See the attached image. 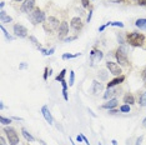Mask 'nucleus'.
Instances as JSON below:
<instances>
[{"mask_svg":"<svg viewBox=\"0 0 146 145\" xmlns=\"http://www.w3.org/2000/svg\"><path fill=\"white\" fill-rule=\"evenodd\" d=\"M126 41L132 47H142L145 43V36L141 33H130L126 35Z\"/></svg>","mask_w":146,"mask_h":145,"instance_id":"obj_1","label":"nucleus"},{"mask_svg":"<svg viewBox=\"0 0 146 145\" xmlns=\"http://www.w3.org/2000/svg\"><path fill=\"white\" fill-rule=\"evenodd\" d=\"M3 131L5 133L6 138H8V141H9L10 145H18L19 143H20V140H19V135H18V133H16V130L14 129V128H10V126L4 128Z\"/></svg>","mask_w":146,"mask_h":145,"instance_id":"obj_2","label":"nucleus"},{"mask_svg":"<svg viewBox=\"0 0 146 145\" xmlns=\"http://www.w3.org/2000/svg\"><path fill=\"white\" fill-rule=\"evenodd\" d=\"M30 20L34 25L36 24H40V23H44L46 20V15L44 11H41L39 8H35L34 10H33V13H30Z\"/></svg>","mask_w":146,"mask_h":145,"instance_id":"obj_3","label":"nucleus"},{"mask_svg":"<svg viewBox=\"0 0 146 145\" xmlns=\"http://www.w3.org/2000/svg\"><path fill=\"white\" fill-rule=\"evenodd\" d=\"M115 58L117 59L119 64L122 65V67H126L127 65V49L125 47L119 48L115 53Z\"/></svg>","mask_w":146,"mask_h":145,"instance_id":"obj_4","label":"nucleus"},{"mask_svg":"<svg viewBox=\"0 0 146 145\" xmlns=\"http://www.w3.org/2000/svg\"><path fill=\"white\" fill-rule=\"evenodd\" d=\"M59 20L54 16H49L48 19V23H44V30L46 33H51L52 30H55V29H59Z\"/></svg>","mask_w":146,"mask_h":145,"instance_id":"obj_5","label":"nucleus"},{"mask_svg":"<svg viewBox=\"0 0 146 145\" xmlns=\"http://www.w3.org/2000/svg\"><path fill=\"white\" fill-rule=\"evenodd\" d=\"M106 68H108V70H109L110 74L116 75V76H120L121 72H122L121 68L119 67V64H116V63H114V61H109L108 60V63H106Z\"/></svg>","mask_w":146,"mask_h":145,"instance_id":"obj_6","label":"nucleus"},{"mask_svg":"<svg viewBox=\"0 0 146 145\" xmlns=\"http://www.w3.org/2000/svg\"><path fill=\"white\" fill-rule=\"evenodd\" d=\"M102 58H104V54H102L101 50H91V53H90V65L94 67L95 63H99Z\"/></svg>","mask_w":146,"mask_h":145,"instance_id":"obj_7","label":"nucleus"},{"mask_svg":"<svg viewBox=\"0 0 146 145\" xmlns=\"http://www.w3.org/2000/svg\"><path fill=\"white\" fill-rule=\"evenodd\" d=\"M14 34L18 36V38H26V36H28V29L20 24H15L14 25Z\"/></svg>","mask_w":146,"mask_h":145,"instance_id":"obj_8","label":"nucleus"},{"mask_svg":"<svg viewBox=\"0 0 146 145\" xmlns=\"http://www.w3.org/2000/svg\"><path fill=\"white\" fill-rule=\"evenodd\" d=\"M69 34V24L66 21L60 23V26L58 29V36L59 39H65V36Z\"/></svg>","mask_w":146,"mask_h":145,"instance_id":"obj_9","label":"nucleus"},{"mask_svg":"<svg viewBox=\"0 0 146 145\" xmlns=\"http://www.w3.org/2000/svg\"><path fill=\"white\" fill-rule=\"evenodd\" d=\"M35 9V0H24L21 5L23 13H31Z\"/></svg>","mask_w":146,"mask_h":145,"instance_id":"obj_10","label":"nucleus"},{"mask_svg":"<svg viewBox=\"0 0 146 145\" xmlns=\"http://www.w3.org/2000/svg\"><path fill=\"white\" fill-rule=\"evenodd\" d=\"M41 114H42V116H44V119L48 121L50 125L54 124V119H52V115L50 113V110H49V108L46 106V105H44V106L41 108Z\"/></svg>","mask_w":146,"mask_h":145,"instance_id":"obj_11","label":"nucleus"},{"mask_svg":"<svg viewBox=\"0 0 146 145\" xmlns=\"http://www.w3.org/2000/svg\"><path fill=\"white\" fill-rule=\"evenodd\" d=\"M117 99H115V98H112V99H109L108 101H106L105 104H102L101 105V108L102 109H108V110H111V109H114L117 106Z\"/></svg>","mask_w":146,"mask_h":145,"instance_id":"obj_12","label":"nucleus"},{"mask_svg":"<svg viewBox=\"0 0 146 145\" xmlns=\"http://www.w3.org/2000/svg\"><path fill=\"white\" fill-rule=\"evenodd\" d=\"M102 89H104V86H102L101 83H99L98 80H94L92 81V85H91V93L94 95H98L99 93H101Z\"/></svg>","mask_w":146,"mask_h":145,"instance_id":"obj_13","label":"nucleus"},{"mask_svg":"<svg viewBox=\"0 0 146 145\" xmlns=\"http://www.w3.org/2000/svg\"><path fill=\"white\" fill-rule=\"evenodd\" d=\"M70 25L74 30H81L82 29V21H81L80 18H72Z\"/></svg>","mask_w":146,"mask_h":145,"instance_id":"obj_14","label":"nucleus"},{"mask_svg":"<svg viewBox=\"0 0 146 145\" xmlns=\"http://www.w3.org/2000/svg\"><path fill=\"white\" fill-rule=\"evenodd\" d=\"M117 94V90L114 88H108V90L104 93L102 95V98L105 99V100H109V99H112V96H115V95Z\"/></svg>","mask_w":146,"mask_h":145,"instance_id":"obj_15","label":"nucleus"},{"mask_svg":"<svg viewBox=\"0 0 146 145\" xmlns=\"http://www.w3.org/2000/svg\"><path fill=\"white\" fill-rule=\"evenodd\" d=\"M124 80H125V76H122V75H120V76L115 78L114 80H111L110 83H108V88H114V86H116V85L121 84Z\"/></svg>","mask_w":146,"mask_h":145,"instance_id":"obj_16","label":"nucleus"},{"mask_svg":"<svg viewBox=\"0 0 146 145\" xmlns=\"http://www.w3.org/2000/svg\"><path fill=\"white\" fill-rule=\"evenodd\" d=\"M11 21H13L11 16L6 15V13L1 9V11H0V23H1V24H5V23H11Z\"/></svg>","mask_w":146,"mask_h":145,"instance_id":"obj_17","label":"nucleus"},{"mask_svg":"<svg viewBox=\"0 0 146 145\" xmlns=\"http://www.w3.org/2000/svg\"><path fill=\"white\" fill-rule=\"evenodd\" d=\"M21 133H23V136L25 138L26 141H29V143H33V141H35V138L30 133H28V131H26V129H24V128L21 129Z\"/></svg>","mask_w":146,"mask_h":145,"instance_id":"obj_18","label":"nucleus"},{"mask_svg":"<svg viewBox=\"0 0 146 145\" xmlns=\"http://www.w3.org/2000/svg\"><path fill=\"white\" fill-rule=\"evenodd\" d=\"M61 85H62V96H64V100L68 101L69 100V96H68V83H66L65 80H62Z\"/></svg>","mask_w":146,"mask_h":145,"instance_id":"obj_19","label":"nucleus"},{"mask_svg":"<svg viewBox=\"0 0 146 145\" xmlns=\"http://www.w3.org/2000/svg\"><path fill=\"white\" fill-rule=\"evenodd\" d=\"M135 25L137 26L139 29L146 30V19H137V20L135 21Z\"/></svg>","mask_w":146,"mask_h":145,"instance_id":"obj_20","label":"nucleus"},{"mask_svg":"<svg viewBox=\"0 0 146 145\" xmlns=\"http://www.w3.org/2000/svg\"><path fill=\"white\" fill-rule=\"evenodd\" d=\"M124 103L129 104V105H132V104H135V99L131 94H126L124 96Z\"/></svg>","mask_w":146,"mask_h":145,"instance_id":"obj_21","label":"nucleus"},{"mask_svg":"<svg viewBox=\"0 0 146 145\" xmlns=\"http://www.w3.org/2000/svg\"><path fill=\"white\" fill-rule=\"evenodd\" d=\"M108 75H109V72L106 70H104V69L99 70V79H100V80H106V79H108Z\"/></svg>","mask_w":146,"mask_h":145,"instance_id":"obj_22","label":"nucleus"},{"mask_svg":"<svg viewBox=\"0 0 146 145\" xmlns=\"http://www.w3.org/2000/svg\"><path fill=\"white\" fill-rule=\"evenodd\" d=\"M65 75H66V69H62V70L60 71V74H59L58 76L55 78V80H56V81H60V83H61L62 80H65V79H64Z\"/></svg>","mask_w":146,"mask_h":145,"instance_id":"obj_23","label":"nucleus"},{"mask_svg":"<svg viewBox=\"0 0 146 145\" xmlns=\"http://www.w3.org/2000/svg\"><path fill=\"white\" fill-rule=\"evenodd\" d=\"M80 53H78V54H64L62 55V59L64 60H66V59H72V58H78V57H80Z\"/></svg>","mask_w":146,"mask_h":145,"instance_id":"obj_24","label":"nucleus"},{"mask_svg":"<svg viewBox=\"0 0 146 145\" xmlns=\"http://www.w3.org/2000/svg\"><path fill=\"white\" fill-rule=\"evenodd\" d=\"M1 31H3V33H4L5 38H6V39H8V40H9V41H13V39H14V38H13V36H11L10 34H9V33H8V31H6V29H5V28H4V26H3V25H1Z\"/></svg>","mask_w":146,"mask_h":145,"instance_id":"obj_25","label":"nucleus"},{"mask_svg":"<svg viewBox=\"0 0 146 145\" xmlns=\"http://www.w3.org/2000/svg\"><path fill=\"white\" fill-rule=\"evenodd\" d=\"M120 111L121 113H130V105L129 104H124L120 106Z\"/></svg>","mask_w":146,"mask_h":145,"instance_id":"obj_26","label":"nucleus"},{"mask_svg":"<svg viewBox=\"0 0 146 145\" xmlns=\"http://www.w3.org/2000/svg\"><path fill=\"white\" fill-rule=\"evenodd\" d=\"M140 105L141 106H146V91L142 93L140 96Z\"/></svg>","mask_w":146,"mask_h":145,"instance_id":"obj_27","label":"nucleus"},{"mask_svg":"<svg viewBox=\"0 0 146 145\" xmlns=\"http://www.w3.org/2000/svg\"><path fill=\"white\" fill-rule=\"evenodd\" d=\"M0 123L3 125H9L11 123V119H8V118H5V116H0Z\"/></svg>","mask_w":146,"mask_h":145,"instance_id":"obj_28","label":"nucleus"},{"mask_svg":"<svg viewBox=\"0 0 146 145\" xmlns=\"http://www.w3.org/2000/svg\"><path fill=\"white\" fill-rule=\"evenodd\" d=\"M74 80H75V72L74 71H70V80H69V86H72L74 85Z\"/></svg>","mask_w":146,"mask_h":145,"instance_id":"obj_29","label":"nucleus"},{"mask_svg":"<svg viewBox=\"0 0 146 145\" xmlns=\"http://www.w3.org/2000/svg\"><path fill=\"white\" fill-rule=\"evenodd\" d=\"M29 39H30V41H33V44H34L35 47L40 48V45H39V41L36 40V38H35V36H29Z\"/></svg>","mask_w":146,"mask_h":145,"instance_id":"obj_30","label":"nucleus"},{"mask_svg":"<svg viewBox=\"0 0 146 145\" xmlns=\"http://www.w3.org/2000/svg\"><path fill=\"white\" fill-rule=\"evenodd\" d=\"M112 26H119V28H124V24L121 21H111Z\"/></svg>","mask_w":146,"mask_h":145,"instance_id":"obj_31","label":"nucleus"},{"mask_svg":"<svg viewBox=\"0 0 146 145\" xmlns=\"http://www.w3.org/2000/svg\"><path fill=\"white\" fill-rule=\"evenodd\" d=\"M48 75H50V72H49L48 68H45V70H44V80H48Z\"/></svg>","mask_w":146,"mask_h":145,"instance_id":"obj_32","label":"nucleus"},{"mask_svg":"<svg viewBox=\"0 0 146 145\" xmlns=\"http://www.w3.org/2000/svg\"><path fill=\"white\" fill-rule=\"evenodd\" d=\"M81 3H82V6H84V8H88L89 4H90V3H89V0H81Z\"/></svg>","mask_w":146,"mask_h":145,"instance_id":"obj_33","label":"nucleus"},{"mask_svg":"<svg viewBox=\"0 0 146 145\" xmlns=\"http://www.w3.org/2000/svg\"><path fill=\"white\" fill-rule=\"evenodd\" d=\"M75 39H76V36H71V38H65V39H64V41H65V43H69V41L75 40Z\"/></svg>","mask_w":146,"mask_h":145,"instance_id":"obj_34","label":"nucleus"},{"mask_svg":"<svg viewBox=\"0 0 146 145\" xmlns=\"http://www.w3.org/2000/svg\"><path fill=\"white\" fill-rule=\"evenodd\" d=\"M26 68H28V64H26V63H21V64L19 65V69H21V70L23 69H26Z\"/></svg>","mask_w":146,"mask_h":145,"instance_id":"obj_35","label":"nucleus"},{"mask_svg":"<svg viewBox=\"0 0 146 145\" xmlns=\"http://www.w3.org/2000/svg\"><path fill=\"white\" fill-rule=\"evenodd\" d=\"M76 140H78V143H81V141H84V138H82V135H78Z\"/></svg>","mask_w":146,"mask_h":145,"instance_id":"obj_36","label":"nucleus"},{"mask_svg":"<svg viewBox=\"0 0 146 145\" xmlns=\"http://www.w3.org/2000/svg\"><path fill=\"white\" fill-rule=\"evenodd\" d=\"M144 139V136H139V139L136 140V145H141V141Z\"/></svg>","mask_w":146,"mask_h":145,"instance_id":"obj_37","label":"nucleus"},{"mask_svg":"<svg viewBox=\"0 0 146 145\" xmlns=\"http://www.w3.org/2000/svg\"><path fill=\"white\" fill-rule=\"evenodd\" d=\"M91 16H92V10L89 11V15H88V23L91 21Z\"/></svg>","mask_w":146,"mask_h":145,"instance_id":"obj_38","label":"nucleus"},{"mask_svg":"<svg viewBox=\"0 0 146 145\" xmlns=\"http://www.w3.org/2000/svg\"><path fill=\"white\" fill-rule=\"evenodd\" d=\"M0 145H6V141H5V139H4V136L0 138Z\"/></svg>","mask_w":146,"mask_h":145,"instance_id":"obj_39","label":"nucleus"},{"mask_svg":"<svg viewBox=\"0 0 146 145\" xmlns=\"http://www.w3.org/2000/svg\"><path fill=\"white\" fill-rule=\"evenodd\" d=\"M54 51H55V48H51L50 50H48V55H52L54 54Z\"/></svg>","mask_w":146,"mask_h":145,"instance_id":"obj_40","label":"nucleus"},{"mask_svg":"<svg viewBox=\"0 0 146 145\" xmlns=\"http://www.w3.org/2000/svg\"><path fill=\"white\" fill-rule=\"evenodd\" d=\"M105 28H106V24H105V25H101L100 28H99V31H104V30H105Z\"/></svg>","mask_w":146,"mask_h":145,"instance_id":"obj_41","label":"nucleus"},{"mask_svg":"<svg viewBox=\"0 0 146 145\" xmlns=\"http://www.w3.org/2000/svg\"><path fill=\"white\" fill-rule=\"evenodd\" d=\"M142 79H144V80L146 81V69L144 70V72H142Z\"/></svg>","mask_w":146,"mask_h":145,"instance_id":"obj_42","label":"nucleus"},{"mask_svg":"<svg viewBox=\"0 0 146 145\" xmlns=\"http://www.w3.org/2000/svg\"><path fill=\"white\" fill-rule=\"evenodd\" d=\"M88 111H89V113H90V114H91V116H94V118H96V115H95L94 113H92V110H91V109H88Z\"/></svg>","mask_w":146,"mask_h":145,"instance_id":"obj_43","label":"nucleus"},{"mask_svg":"<svg viewBox=\"0 0 146 145\" xmlns=\"http://www.w3.org/2000/svg\"><path fill=\"white\" fill-rule=\"evenodd\" d=\"M13 119H14V120H23L21 118H19V116H13Z\"/></svg>","mask_w":146,"mask_h":145,"instance_id":"obj_44","label":"nucleus"},{"mask_svg":"<svg viewBox=\"0 0 146 145\" xmlns=\"http://www.w3.org/2000/svg\"><path fill=\"white\" fill-rule=\"evenodd\" d=\"M4 5H5V3H4V1H1V3H0V8H1V9L4 8Z\"/></svg>","mask_w":146,"mask_h":145,"instance_id":"obj_45","label":"nucleus"},{"mask_svg":"<svg viewBox=\"0 0 146 145\" xmlns=\"http://www.w3.org/2000/svg\"><path fill=\"white\" fill-rule=\"evenodd\" d=\"M4 108H5V105L3 104V103H0V109H1V110H3V109H4Z\"/></svg>","mask_w":146,"mask_h":145,"instance_id":"obj_46","label":"nucleus"},{"mask_svg":"<svg viewBox=\"0 0 146 145\" xmlns=\"http://www.w3.org/2000/svg\"><path fill=\"white\" fill-rule=\"evenodd\" d=\"M111 144H112V145H117V141H116V140H112Z\"/></svg>","mask_w":146,"mask_h":145,"instance_id":"obj_47","label":"nucleus"},{"mask_svg":"<svg viewBox=\"0 0 146 145\" xmlns=\"http://www.w3.org/2000/svg\"><path fill=\"white\" fill-rule=\"evenodd\" d=\"M142 125H144V126H146V118H145L144 120H142Z\"/></svg>","mask_w":146,"mask_h":145,"instance_id":"obj_48","label":"nucleus"},{"mask_svg":"<svg viewBox=\"0 0 146 145\" xmlns=\"http://www.w3.org/2000/svg\"><path fill=\"white\" fill-rule=\"evenodd\" d=\"M40 143H41V145H46V144H45V141H42V140H40Z\"/></svg>","mask_w":146,"mask_h":145,"instance_id":"obj_49","label":"nucleus"},{"mask_svg":"<svg viewBox=\"0 0 146 145\" xmlns=\"http://www.w3.org/2000/svg\"><path fill=\"white\" fill-rule=\"evenodd\" d=\"M70 141H71V144H72V145H75V143H74V141H72L71 139H70Z\"/></svg>","mask_w":146,"mask_h":145,"instance_id":"obj_50","label":"nucleus"},{"mask_svg":"<svg viewBox=\"0 0 146 145\" xmlns=\"http://www.w3.org/2000/svg\"><path fill=\"white\" fill-rule=\"evenodd\" d=\"M15 1H23V0H15Z\"/></svg>","mask_w":146,"mask_h":145,"instance_id":"obj_51","label":"nucleus"},{"mask_svg":"<svg viewBox=\"0 0 146 145\" xmlns=\"http://www.w3.org/2000/svg\"><path fill=\"white\" fill-rule=\"evenodd\" d=\"M98 145H102V144H101V143H99V144H98Z\"/></svg>","mask_w":146,"mask_h":145,"instance_id":"obj_52","label":"nucleus"}]
</instances>
